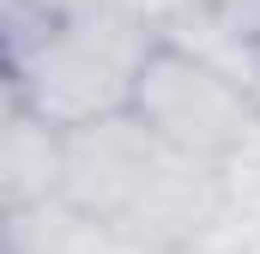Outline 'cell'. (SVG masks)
Segmentation results:
<instances>
[{
	"instance_id": "3",
	"label": "cell",
	"mask_w": 260,
	"mask_h": 254,
	"mask_svg": "<svg viewBox=\"0 0 260 254\" xmlns=\"http://www.w3.org/2000/svg\"><path fill=\"white\" fill-rule=\"evenodd\" d=\"M176 145H164L133 109L103 115V121L67 127V176H61V200L97 212V218H127L133 200L151 188V176L170 164Z\"/></svg>"
},
{
	"instance_id": "5",
	"label": "cell",
	"mask_w": 260,
	"mask_h": 254,
	"mask_svg": "<svg viewBox=\"0 0 260 254\" xmlns=\"http://www.w3.org/2000/svg\"><path fill=\"white\" fill-rule=\"evenodd\" d=\"M0 254H157L127 236L115 218H97L73 200H43L24 212H0Z\"/></svg>"
},
{
	"instance_id": "1",
	"label": "cell",
	"mask_w": 260,
	"mask_h": 254,
	"mask_svg": "<svg viewBox=\"0 0 260 254\" xmlns=\"http://www.w3.org/2000/svg\"><path fill=\"white\" fill-rule=\"evenodd\" d=\"M164 30L127 6L6 0V97L55 127H85L133 109L139 73Z\"/></svg>"
},
{
	"instance_id": "2",
	"label": "cell",
	"mask_w": 260,
	"mask_h": 254,
	"mask_svg": "<svg viewBox=\"0 0 260 254\" xmlns=\"http://www.w3.org/2000/svg\"><path fill=\"white\" fill-rule=\"evenodd\" d=\"M133 115L151 127L164 145L206 157V164H224L248 133L260 127V103L212 61L188 55L182 43H157L151 61L139 73V91H133Z\"/></svg>"
},
{
	"instance_id": "4",
	"label": "cell",
	"mask_w": 260,
	"mask_h": 254,
	"mask_svg": "<svg viewBox=\"0 0 260 254\" xmlns=\"http://www.w3.org/2000/svg\"><path fill=\"white\" fill-rule=\"evenodd\" d=\"M67 176V127L37 115L30 103L6 97L0 115V212H24L61 194Z\"/></svg>"
},
{
	"instance_id": "6",
	"label": "cell",
	"mask_w": 260,
	"mask_h": 254,
	"mask_svg": "<svg viewBox=\"0 0 260 254\" xmlns=\"http://www.w3.org/2000/svg\"><path fill=\"white\" fill-rule=\"evenodd\" d=\"M218 188H224V206H230V212L260 218V127L218 164Z\"/></svg>"
}]
</instances>
